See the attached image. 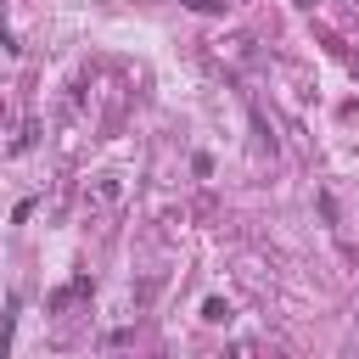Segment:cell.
I'll list each match as a JSON object with an SVG mask.
<instances>
[{"mask_svg":"<svg viewBox=\"0 0 359 359\" xmlns=\"http://www.w3.org/2000/svg\"><path fill=\"white\" fill-rule=\"evenodd\" d=\"M208 320H230V303H219V297H208V309H202Z\"/></svg>","mask_w":359,"mask_h":359,"instance_id":"1","label":"cell"},{"mask_svg":"<svg viewBox=\"0 0 359 359\" xmlns=\"http://www.w3.org/2000/svg\"><path fill=\"white\" fill-rule=\"evenodd\" d=\"M185 6H196V11H219L224 0H185Z\"/></svg>","mask_w":359,"mask_h":359,"instance_id":"2","label":"cell"},{"mask_svg":"<svg viewBox=\"0 0 359 359\" xmlns=\"http://www.w3.org/2000/svg\"><path fill=\"white\" fill-rule=\"evenodd\" d=\"M303 6H314V0H303Z\"/></svg>","mask_w":359,"mask_h":359,"instance_id":"3","label":"cell"}]
</instances>
